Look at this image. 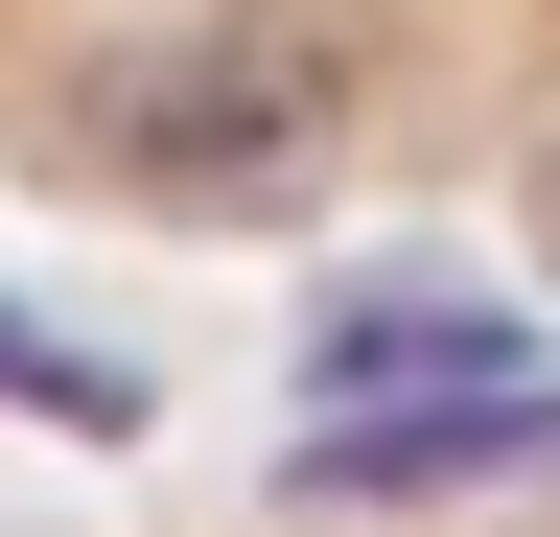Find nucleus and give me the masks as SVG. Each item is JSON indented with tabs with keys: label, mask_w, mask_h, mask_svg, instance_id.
Instances as JSON below:
<instances>
[{
	"label": "nucleus",
	"mask_w": 560,
	"mask_h": 537,
	"mask_svg": "<svg viewBox=\"0 0 560 537\" xmlns=\"http://www.w3.org/2000/svg\"><path fill=\"white\" fill-rule=\"evenodd\" d=\"M490 467H560V351H490V374H420V397H304L280 491L397 514V491H490Z\"/></svg>",
	"instance_id": "obj_1"
},
{
	"label": "nucleus",
	"mask_w": 560,
	"mask_h": 537,
	"mask_svg": "<svg viewBox=\"0 0 560 537\" xmlns=\"http://www.w3.org/2000/svg\"><path fill=\"white\" fill-rule=\"evenodd\" d=\"M304 141H327V71H304V47H164V71L94 94V164H117V187H187V211L280 187Z\"/></svg>",
	"instance_id": "obj_2"
},
{
	"label": "nucleus",
	"mask_w": 560,
	"mask_h": 537,
	"mask_svg": "<svg viewBox=\"0 0 560 537\" xmlns=\"http://www.w3.org/2000/svg\"><path fill=\"white\" fill-rule=\"evenodd\" d=\"M514 327L490 304H444V281H350L327 327H304V397H420V374H490Z\"/></svg>",
	"instance_id": "obj_3"
},
{
	"label": "nucleus",
	"mask_w": 560,
	"mask_h": 537,
	"mask_svg": "<svg viewBox=\"0 0 560 537\" xmlns=\"http://www.w3.org/2000/svg\"><path fill=\"white\" fill-rule=\"evenodd\" d=\"M0 397L70 421V444H140V374H117V351H47V327H0Z\"/></svg>",
	"instance_id": "obj_4"
}]
</instances>
